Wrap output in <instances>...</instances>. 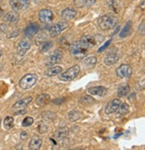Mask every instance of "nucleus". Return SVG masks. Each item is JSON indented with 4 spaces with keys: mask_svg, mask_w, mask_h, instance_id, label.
I'll return each instance as SVG.
<instances>
[{
    "mask_svg": "<svg viewBox=\"0 0 145 150\" xmlns=\"http://www.w3.org/2000/svg\"><path fill=\"white\" fill-rule=\"evenodd\" d=\"M120 105H121V100L119 98L112 99L106 105L104 108V112L107 115H111L113 112H116V111L117 110Z\"/></svg>",
    "mask_w": 145,
    "mask_h": 150,
    "instance_id": "11",
    "label": "nucleus"
},
{
    "mask_svg": "<svg viewBox=\"0 0 145 150\" xmlns=\"http://www.w3.org/2000/svg\"><path fill=\"white\" fill-rule=\"evenodd\" d=\"M111 41H112V40H108L107 41H106V42H105V44H104L101 47H100V48H99L98 52H99V53H100V52L104 51L107 47H109V45L111 44Z\"/></svg>",
    "mask_w": 145,
    "mask_h": 150,
    "instance_id": "33",
    "label": "nucleus"
},
{
    "mask_svg": "<svg viewBox=\"0 0 145 150\" xmlns=\"http://www.w3.org/2000/svg\"><path fill=\"white\" fill-rule=\"evenodd\" d=\"M129 112V105L126 103H121L117 110L116 111V117L117 118H122Z\"/></svg>",
    "mask_w": 145,
    "mask_h": 150,
    "instance_id": "18",
    "label": "nucleus"
},
{
    "mask_svg": "<svg viewBox=\"0 0 145 150\" xmlns=\"http://www.w3.org/2000/svg\"><path fill=\"white\" fill-rule=\"evenodd\" d=\"M31 42L29 39H23L17 45V53L19 55H24L31 48Z\"/></svg>",
    "mask_w": 145,
    "mask_h": 150,
    "instance_id": "10",
    "label": "nucleus"
},
{
    "mask_svg": "<svg viewBox=\"0 0 145 150\" xmlns=\"http://www.w3.org/2000/svg\"><path fill=\"white\" fill-rule=\"evenodd\" d=\"M80 71H81L80 66L76 64V65L72 66L65 71L59 73L60 75H58V77L62 81H71L77 77V75L80 73Z\"/></svg>",
    "mask_w": 145,
    "mask_h": 150,
    "instance_id": "3",
    "label": "nucleus"
},
{
    "mask_svg": "<svg viewBox=\"0 0 145 150\" xmlns=\"http://www.w3.org/2000/svg\"><path fill=\"white\" fill-rule=\"evenodd\" d=\"M0 71H1V68H0Z\"/></svg>",
    "mask_w": 145,
    "mask_h": 150,
    "instance_id": "41",
    "label": "nucleus"
},
{
    "mask_svg": "<svg viewBox=\"0 0 145 150\" xmlns=\"http://www.w3.org/2000/svg\"><path fill=\"white\" fill-rule=\"evenodd\" d=\"M68 26H69V24L66 22H59L56 24L52 25L48 30L50 37H57L63 30H65L66 28H68Z\"/></svg>",
    "mask_w": 145,
    "mask_h": 150,
    "instance_id": "7",
    "label": "nucleus"
},
{
    "mask_svg": "<svg viewBox=\"0 0 145 150\" xmlns=\"http://www.w3.org/2000/svg\"><path fill=\"white\" fill-rule=\"evenodd\" d=\"M32 101V98L31 97H27L23 99H21L19 101H17L14 105H13V109H23L25 108Z\"/></svg>",
    "mask_w": 145,
    "mask_h": 150,
    "instance_id": "19",
    "label": "nucleus"
},
{
    "mask_svg": "<svg viewBox=\"0 0 145 150\" xmlns=\"http://www.w3.org/2000/svg\"><path fill=\"white\" fill-rule=\"evenodd\" d=\"M76 15H77V11L72 7L65 8L62 12V18H64L65 20H72V19H75L76 17Z\"/></svg>",
    "mask_w": 145,
    "mask_h": 150,
    "instance_id": "17",
    "label": "nucleus"
},
{
    "mask_svg": "<svg viewBox=\"0 0 145 150\" xmlns=\"http://www.w3.org/2000/svg\"><path fill=\"white\" fill-rule=\"evenodd\" d=\"M132 22H127V23H126L125 25H124V27L122 29V30H121V32L119 33V36L121 37V38H124V37H126L127 36L129 33H130V31H131V28H132Z\"/></svg>",
    "mask_w": 145,
    "mask_h": 150,
    "instance_id": "27",
    "label": "nucleus"
},
{
    "mask_svg": "<svg viewBox=\"0 0 145 150\" xmlns=\"http://www.w3.org/2000/svg\"><path fill=\"white\" fill-rule=\"evenodd\" d=\"M81 117H82V114L77 110H72L68 114V118L71 122L78 121Z\"/></svg>",
    "mask_w": 145,
    "mask_h": 150,
    "instance_id": "26",
    "label": "nucleus"
},
{
    "mask_svg": "<svg viewBox=\"0 0 145 150\" xmlns=\"http://www.w3.org/2000/svg\"><path fill=\"white\" fill-rule=\"evenodd\" d=\"M87 92L90 95L92 96H98V97H103L107 93V88L102 86H95L90 87L87 89Z\"/></svg>",
    "mask_w": 145,
    "mask_h": 150,
    "instance_id": "14",
    "label": "nucleus"
},
{
    "mask_svg": "<svg viewBox=\"0 0 145 150\" xmlns=\"http://www.w3.org/2000/svg\"><path fill=\"white\" fill-rule=\"evenodd\" d=\"M54 19V13L50 9H42L39 12V20L42 23H48Z\"/></svg>",
    "mask_w": 145,
    "mask_h": 150,
    "instance_id": "12",
    "label": "nucleus"
},
{
    "mask_svg": "<svg viewBox=\"0 0 145 150\" xmlns=\"http://www.w3.org/2000/svg\"><path fill=\"white\" fill-rule=\"evenodd\" d=\"M27 137H28V134H27L26 131H22V133H21V139H25Z\"/></svg>",
    "mask_w": 145,
    "mask_h": 150,
    "instance_id": "35",
    "label": "nucleus"
},
{
    "mask_svg": "<svg viewBox=\"0 0 145 150\" xmlns=\"http://www.w3.org/2000/svg\"><path fill=\"white\" fill-rule=\"evenodd\" d=\"M14 118L12 116H6L3 122V126L6 129H10L14 126Z\"/></svg>",
    "mask_w": 145,
    "mask_h": 150,
    "instance_id": "28",
    "label": "nucleus"
},
{
    "mask_svg": "<svg viewBox=\"0 0 145 150\" xmlns=\"http://www.w3.org/2000/svg\"><path fill=\"white\" fill-rule=\"evenodd\" d=\"M0 40H1V37H0Z\"/></svg>",
    "mask_w": 145,
    "mask_h": 150,
    "instance_id": "40",
    "label": "nucleus"
},
{
    "mask_svg": "<svg viewBox=\"0 0 145 150\" xmlns=\"http://www.w3.org/2000/svg\"><path fill=\"white\" fill-rule=\"evenodd\" d=\"M117 17L111 13H107L99 18L98 24L102 30H109L114 28L117 23Z\"/></svg>",
    "mask_w": 145,
    "mask_h": 150,
    "instance_id": "2",
    "label": "nucleus"
},
{
    "mask_svg": "<svg viewBox=\"0 0 145 150\" xmlns=\"http://www.w3.org/2000/svg\"><path fill=\"white\" fill-rule=\"evenodd\" d=\"M119 59V51L117 47H111L107 51L105 58L104 63L107 65H114L117 63Z\"/></svg>",
    "mask_w": 145,
    "mask_h": 150,
    "instance_id": "6",
    "label": "nucleus"
},
{
    "mask_svg": "<svg viewBox=\"0 0 145 150\" xmlns=\"http://www.w3.org/2000/svg\"><path fill=\"white\" fill-rule=\"evenodd\" d=\"M1 55H2V51L0 50V58H1Z\"/></svg>",
    "mask_w": 145,
    "mask_h": 150,
    "instance_id": "38",
    "label": "nucleus"
},
{
    "mask_svg": "<svg viewBox=\"0 0 145 150\" xmlns=\"http://www.w3.org/2000/svg\"><path fill=\"white\" fill-rule=\"evenodd\" d=\"M50 99V96L48 95V94H41V95L37 98V99H36V103H37L39 105H45L47 104Z\"/></svg>",
    "mask_w": 145,
    "mask_h": 150,
    "instance_id": "25",
    "label": "nucleus"
},
{
    "mask_svg": "<svg viewBox=\"0 0 145 150\" xmlns=\"http://www.w3.org/2000/svg\"><path fill=\"white\" fill-rule=\"evenodd\" d=\"M139 32L140 33L141 32V34H144V21H142L141 24H140L139 26Z\"/></svg>",
    "mask_w": 145,
    "mask_h": 150,
    "instance_id": "34",
    "label": "nucleus"
},
{
    "mask_svg": "<svg viewBox=\"0 0 145 150\" xmlns=\"http://www.w3.org/2000/svg\"><path fill=\"white\" fill-rule=\"evenodd\" d=\"M51 47H52V42L51 41H48V42L42 44V46H41V51L45 52V51L48 50Z\"/></svg>",
    "mask_w": 145,
    "mask_h": 150,
    "instance_id": "32",
    "label": "nucleus"
},
{
    "mask_svg": "<svg viewBox=\"0 0 145 150\" xmlns=\"http://www.w3.org/2000/svg\"><path fill=\"white\" fill-rule=\"evenodd\" d=\"M107 4H108V6H109V7H110L113 11H115L116 13L118 12V5H116V4H117L116 0H108Z\"/></svg>",
    "mask_w": 145,
    "mask_h": 150,
    "instance_id": "30",
    "label": "nucleus"
},
{
    "mask_svg": "<svg viewBox=\"0 0 145 150\" xmlns=\"http://www.w3.org/2000/svg\"><path fill=\"white\" fill-rule=\"evenodd\" d=\"M63 68L61 66H56L54 65L50 68H48L46 71H45V75L48 77H52V76H55V75H58L59 73L62 72Z\"/></svg>",
    "mask_w": 145,
    "mask_h": 150,
    "instance_id": "22",
    "label": "nucleus"
},
{
    "mask_svg": "<svg viewBox=\"0 0 145 150\" xmlns=\"http://www.w3.org/2000/svg\"><path fill=\"white\" fill-rule=\"evenodd\" d=\"M2 14H3V10H2L1 8H0V17L2 16Z\"/></svg>",
    "mask_w": 145,
    "mask_h": 150,
    "instance_id": "37",
    "label": "nucleus"
},
{
    "mask_svg": "<svg viewBox=\"0 0 145 150\" xmlns=\"http://www.w3.org/2000/svg\"><path fill=\"white\" fill-rule=\"evenodd\" d=\"M18 20H19V15H18L17 12H14V11L7 13L4 16V21L6 23H14Z\"/></svg>",
    "mask_w": 145,
    "mask_h": 150,
    "instance_id": "20",
    "label": "nucleus"
},
{
    "mask_svg": "<svg viewBox=\"0 0 145 150\" xmlns=\"http://www.w3.org/2000/svg\"><path fill=\"white\" fill-rule=\"evenodd\" d=\"M62 57H63L62 52L60 50H55L54 52H52L48 57L46 65L47 66H54L56 64L59 63L62 60Z\"/></svg>",
    "mask_w": 145,
    "mask_h": 150,
    "instance_id": "9",
    "label": "nucleus"
},
{
    "mask_svg": "<svg viewBox=\"0 0 145 150\" xmlns=\"http://www.w3.org/2000/svg\"><path fill=\"white\" fill-rule=\"evenodd\" d=\"M96 3V0H75V5L79 7H90Z\"/></svg>",
    "mask_w": 145,
    "mask_h": 150,
    "instance_id": "24",
    "label": "nucleus"
},
{
    "mask_svg": "<svg viewBox=\"0 0 145 150\" xmlns=\"http://www.w3.org/2000/svg\"><path fill=\"white\" fill-rule=\"evenodd\" d=\"M104 40V37L100 34H96V35H84L82 37L80 40L82 46L89 50L90 48H92L94 46L97 44H100Z\"/></svg>",
    "mask_w": 145,
    "mask_h": 150,
    "instance_id": "1",
    "label": "nucleus"
},
{
    "mask_svg": "<svg viewBox=\"0 0 145 150\" xmlns=\"http://www.w3.org/2000/svg\"><path fill=\"white\" fill-rule=\"evenodd\" d=\"M117 77L124 78H130L133 73V68L129 64H121L116 71Z\"/></svg>",
    "mask_w": 145,
    "mask_h": 150,
    "instance_id": "8",
    "label": "nucleus"
},
{
    "mask_svg": "<svg viewBox=\"0 0 145 150\" xmlns=\"http://www.w3.org/2000/svg\"><path fill=\"white\" fill-rule=\"evenodd\" d=\"M96 63H97V58L95 57V56H89V57H86L85 59L82 60V64L86 68L94 67Z\"/></svg>",
    "mask_w": 145,
    "mask_h": 150,
    "instance_id": "23",
    "label": "nucleus"
},
{
    "mask_svg": "<svg viewBox=\"0 0 145 150\" xmlns=\"http://www.w3.org/2000/svg\"><path fill=\"white\" fill-rule=\"evenodd\" d=\"M94 101L95 100L92 97H90V96H83L81 98V100H80V102L82 103V104H90L92 102H94Z\"/></svg>",
    "mask_w": 145,
    "mask_h": 150,
    "instance_id": "31",
    "label": "nucleus"
},
{
    "mask_svg": "<svg viewBox=\"0 0 145 150\" xmlns=\"http://www.w3.org/2000/svg\"><path fill=\"white\" fill-rule=\"evenodd\" d=\"M33 122H34L33 118L31 117V116H28V117L23 119V121L22 122V125H23V127H29L33 123Z\"/></svg>",
    "mask_w": 145,
    "mask_h": 150,
    "instance_id": "29",
    "label": "nucleus"
},
{
    "mask_svg": "<svg viewBox=\"0 0 145 150\" xmlns=\"http://www.w3.org/2000/svg\"><path fill=\"white\" fill-rule=\"evenodd\" d=\"M6 29H7V27H6V24H1V25H0V30H2V32H6Z\"/></svg>",
    "mask_w": 145,
    "mask_h": 150,
    "instance_id": "36",
    "label": "nucleus"
},
{
    "mask_svg": "<svg viewBox=\"0 0 145 150\" xmlns=\"http://www.w3.org/2000/svg\"><path fill=\"white\" fill-rule=\"evenodd\" d=\"M130 91V87L127 83H124L121 84L118 87V90H117V96L119 98H124L125 96L128 95V93Z\"/></svg>",
    "mask_w": 145,
    "mask_h": 150,
    "instance_id": "21",
    "label": "nucleus"
},
{
    "mask_svg": "<svg viewBox=\"0 0 145 150\" xmlns=\"http://www.w3.org/2000/svg\"><path fill=\"white\" fill-rule=\"evenodd\" d=\"M38 81V76L34 73H29L26 74L19 81V86L23 88V89H30Z\"/></svg>",
    "mask_w": 145,
    "mask_h": 150,
    "instance_id": "4",
    "label": "nucleus"
},
{
    "mask_svg": "<svg viewBox=\"0 0 145 150\" xmlns=\"http://www.w3.org/2000/svg\"><path fill=\"white\" fill-rule=\"evenodd\" d=\"M40 29L41 28L38 23H30L24 30V34L28 39H31V38H33V36H35L40 31Z\"/></svg>",
    "mask_w": 145,
    "mask_h": 150,
    "instance_id": "15",
    "label": "nucleus"
},
{
    "mask_svg": "<svg viewBox=\"0 0 145 150\" xmlns=\"http://www.w3.org/2000/svg\"><path fill=\"white\" fill-rule=\"evenodd\" d=\"M9 3L12 9L14 12H18L26 8L30 3V0H10Z\"/></svg>",
    "mask_w": 145,
    "mask_h": 150,
    "instance_id": "13",
    "label": "nucleus"
},
{
    "mask_svg": "<svg viewBox=\"0 0 145 150\" xmlns=\"http://www.w3.org/2000/svg\"><path fill=\"white\" fill-rule=\"evenodd\" d=\"M69 50H70L71 54H72V55H75V57H77V58H82V57H83V56H85V55L87 54V53H88V50L85 49V48L82 46L80 40H79V41H75L74 43H72V44L70 45Z\"/></svg>",
    "mask_w": 145,
    "mask_h": 150,
    "instance_id": "5",
    "label": "nucleus"
},
{
    "mask_svg": "<svg viewBox=\"0 0 145 150\" xmlns=\"http://www.w3.org/2000/svg\"><path fill=\"white\" fill-rule=\"evenodd\" d=\"M42 146V139L39 136H33L29 143L30 150H39Z\"/></svg>",
    "mask_w": 145,
    "mask_h": 150,
    "instance_id": "16",
    "label": "nucleus"
},
{
    "mask_svg": "<svg viewBox=\"0 0 145 150\" xmlns=\"http://www.w3.org/2000/svg\"><path fill=\"white\" fill-rule=\"evenodd\" d=\"M69 150H75V149H69ZM78 150V149H77Z\"/></svg>",
    "mask_w": 145,
    "mask_h": 150,
    "instance_id": "39",
    "label": "nucleus"
}]
</instances>
